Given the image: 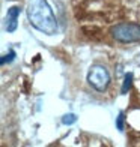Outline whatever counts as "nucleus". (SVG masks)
Here are the masks:
<instances>
[{
  "label": "nucleus",
  "instance_id": "nucleus-1",
  "mask_svg": "<svg viewBox=\"0 0 140 147\" xmlns=\"http://www.w3.org/2000/svg\"><path fill=\"white\" fill-rule=\"evenodd\" d=\"M27 20L38 32L53 36L59 32V24L47 0H27Z\"/></svg>",
  "mask_w": 140,
  "mask_h": 147
},
{
  "label": "nucleus",
  "instance_id": "nucleus-3",
  "mask_svg": "<svg viewBox=\"0 0 140 147\" xmlns=\"http://www.w3.org/2000/svg\"><path fill=\"white\" fill-rule=\"evenodd\" d=\"M88 81L95 90L105 92L110 86V74L104 66L95 65V66H92L88 74Z\"/></svg>",
  "mask_w": 140,
  "mask_h": 147
},
{
  "label": "nucleus",
  "instance_id": "nucleus-4",
  "mask_svg": "<svg viewBox=\"0 0 140 147\" xmlns=\"http://www.w3.org/2000/svg\"><path fill=\"white\" fill-rule=\"evenodd\" d=\"M20 11H21L20 6H12L8 9V14H6V32L8 33H14L17 30Z\"/></svg>",
  "mask_w": 140,
  "mask_h": 147
},
{
  "label": "nucleus",
  "instance_id": "nucleus-2",
  "mask_svg": "<svg viewBox=\"0 0 140 147\" xmlns=\"http://www.w3.org/2000/svg\"><path fill=\"white\" fill-rule=\"evenodd\" d=\"M111 38L122 44H131L140 41V26L133 23H121L110 29Z\"/></svg>",
  "mask_w": 140,
  "mask_h": 147
},
{
  "label": "nucleus",
  "instance_id": "nucleus-6",
  "mask_svg": "<svg viewBox=\"0 0 140 147\" xmlns=\"http://www.w3.org/2000/svg\"><path fill=\"white\" fill-rule=\"evenodd\" d=\"M77 122V116L75 114H72V113H69V114H65L62 117V123L63 125H72V123H75Z\"/></svg>",
  "mask_w": 140,
  "mask_h": 147
},
{
  "label": "nucleus",
  "instance_id": "nucleus-8",
  "mask_svg": "<svg viewBox=\"0 0 140 147\" xmlns=\"http://www.w3.org/2000/svg\"><path fill=\"white\" fill-rule=\"evenodd\" d=\"M124 122H125V114L124 113H119V116L116 117V128L119 131H124Z\"/></svg>",
  "mask_w": 140,
  "mask_h": 147
},
{
  "label": "nucleus",
  "instance_id": "nucleus-5",
  "mask_svg": "<svg viewBox=\"0 0 140 147\" xmlns=\"http://www.w3.org/2000/svg\"><path fill=\"white\" fill-rule=\"evenodd\" d=\"M131 86H133V74L131 72H128L125 75V78H124V84H122V95H125V93H128V90L131 89Z\"/></svg>",
  "mask_w": 140,
  "mask_h": 147
},
{
  "label": "nucleus",
  "instance_id": "nucleus-7",
  "mask_svg": "<svg viewBox=\"0 0 140 147\" xmlns=\"http://www.w3.org/2000/svg\"><path fill=\"white\" fill-rule=\"evenodd\" d=\"M15 51H9V54H6V56H3L2 59H0V63H2V65H5V63H11L12 62V60H14L15 59Z\"/></svg>",
  "mask_w": 140,
  "mask_h": 147
}]
</instances>
